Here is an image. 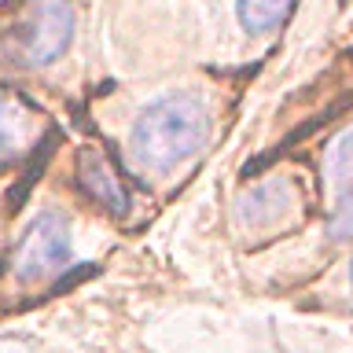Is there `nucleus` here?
I'll list each match as a JSON object with an SVG mask.
<instances>
[{
	"label": "nucleus",
	"instance_id": "0eeeda50",
	"mask_svg": "<svg viewBox=\"0 0 353 353\" xmlns=\"http://www.w3.org/2000/svg\"><path fill=\"white\" fill-rule=\"evenodd\" d=\"M294 0H239V22L250 33H269L291 15Z\"/></svg>",
	"mask_w": 353,
	"mask_h": 353
},
{
	"label": "nucleus",
	"instance_id": "f03ea898",
	"mask_svg": "<svg viewBox=\"0 0 353 353\" xmlns=\"http://www.w3.org/2000/svg\"><path fill=\"white\" fill-rule=\"evenodd\" d=\"M74 30L77 15L70 0H37L11 30V55L19 66H30V70L48 66L70 48Z\"/></svg>",
	"mask_w": 353,
	"mask_h": 353
},
{
	"label": "nucleus",
	"instance_id": "20e7f679",
	"mask_svg": "<svg viewBox=\"0 0 353 353\" xmlns=\"http://www.w3.org/2000/svg\"><path fill=\"white\" fill-rule=\"evenodd\" d=\"M294 206H298V195H294V184L287 181V176L258 181L236 199L239 221L250 232H272L276 225H283V221L291 217Z\"/></svg>",
	"mask_w": 353,
	"mask_h": 353
},
{
	"label": "nucleus",
	"instance_id": "6e6552de",
	"mask_svg": "<svg viewBox=\"0 0 353 353\" xmlns=\"http://www.w3.org/2000/svg\"><path fill=\"white\" fill-rule=\"evenodd\" d=\"M22 107L11 103L8 96H0V159H8L11 151H19V137H22Z\"/></svg>",
	"mask_w": 353,
	"mask_h": 353
},
{
	"label": "nucleus",
	"instance_id": "9b49d317",
	"mask_svg": "<svg viewBox=\"0 0 353 353\" xmlns=\"http://www.w3.org/2000/svg\"><path fill=\"white\" fill-rule=\"evenodd\" d=\"M350 287H353V261H350Z\"/></svg>",
	"mask_w": 353,
	"mask_h": 353
},
{
	"label": "nucleus",
	"instance_id": "1a4fd4ad",
	"mask_svg": "<svg viewBox=\"0 0 353 353\" xmlns=\"http://www.w3.org/2000/svg\"><path fill=\"white\" fill-rule=\"evenodd\" d=\"M327 228H331V236H335V239H353V188L342 195V203L335 206Z\"/></svg>",
	"mask_w": 353,
	"mask_h": 353
},
{
	"label": "nucleus",
	"instance_id": "7ed1b4c3",
	"mask_svg": "<svg viewBox=\"0 0 353 353\" xmlns=\"http://www.w3.org/2000/svg\"><path fill=\"white\" fill-rule=\"evenodd\" d=\"M70 261H74L70 225L59 214L44 210L22 232L15 258H11V272H15L19 283H44L70 269Z\"/></svg>",
	"mask_w": 353,
	"mask_h": 353
},
{
	"label": "nucleus",
	"instance_id": "39448f33",
	"mask_svg": "<svg viewBox=\"0 0 353 353\" xmlns=\"http://www.w3.org/2000/svg\"><path fill=\"white\" fill-rule=\"evenodd\" d=\"M77 170H81V184L85 192L96 199L103 210H110V214H125L129 210V192L125 184L118 181V173L110 170V162L103 159L99 151H81V162H77Z\"/></svg>",
	"mask_w": 353,
	"mask_h": 353
},
{
	"label": "nucleus",
	"instance_id": "f257e3e1",
	"mask_svg": "<svg viewBox=\"0 0 353 353\" xmlns=\"http://www.w3.org/2000/svg\"><path fill=\"white\" fill-rule=\"evenodd\" d=\"M210 132L206 99L195 92H170L143 110L129 132V165L143 176H162L184 165Z\"/></svg>",
	"mask_w": 353,
	"mask_h": 353
},
{
	"label": "nucleus",
	"instance_id": "423d86ee",
	"mask_svg": "<svg viewBox=\"0 0 353 353\" xmlns=\"http://www.w3.org/2000/svg\"><path fill=\"white\" fill-rule=\"evenodd\" d=\"M324 170H327V176H331V188H339L342 195L353 188V125H346L335 140L327 143Z\"/></svg>",
	"mask_w": 353,
	"mask_h": 353
},
{
	"label": "nucleus",
	"instance_id": "9d476101",
	"mask_svg": "<svg viewBox=\"0 0 353 353\" xmlns=\"http://www.w3.org/2000/svg\"><path fill=\"white\" fill-rule=\"evenodd\" d=\"M0 353H33V350L22 339H0Z\"/></svg>",
	"mask_w": 353,
	"mask_h": 353
}]
</instances>
